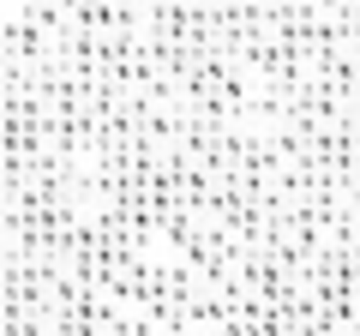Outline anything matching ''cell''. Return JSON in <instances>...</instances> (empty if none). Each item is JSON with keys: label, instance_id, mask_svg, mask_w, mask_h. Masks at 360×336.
I'll use <instances>...</instances> for the list:
<instances>
[{"label": "cell", "instance_id": "cell-1", "mask_svg": "<svg viewBox=\"0 0 360 336\" xmlns=\"http://www.w3.org/2000/svg\"><path fill=\"white\" fill-rule=\"evenodd\" d=\"M0 336H360V6H0Z\"/></svg>", "mask_w": 360, "mask_h": 336}]
</instances>
